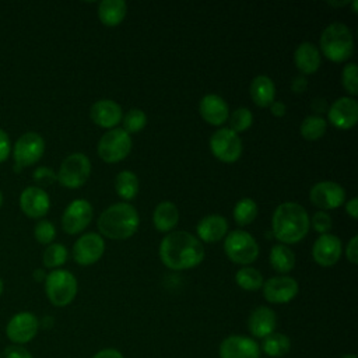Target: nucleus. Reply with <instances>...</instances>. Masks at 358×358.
Masks as SVG:
<instances>
[{
  "label": "nucleus",
  "instance_id": "obj_44",
  "mask_svg": "<svg viewBox=\"0 0 358 358\" xmlns=\"http://www.w3.org/2000/svg\"><path fill=\"white\" fill-rule=\"evenodd\" d=\"M291 88L295 94H301L308 88V80L305 78V76H296L292 83H291Z\"/></svg>",
  "mask_w": 358,
  "mask_h": 358
},
{
  "label": "nucleus",
  "instance_id": "obj_38",
  "mask_svg": "<svg viewBox=\"0 0 358 358\" xmlns=\"http://www.w3.org/2000/svg\"><path fill=\"white\" fill-rule=\"evenodd\" d=\"M35 239L42 245H50L56 236V228L50 221H39L34 229Z\"/></svg>",
  "mask_w": 358,
  "mask_h": 358
},
{
  "label": "nucleus",
  "instance_id": "obj_53",
  "mask_svg": "<svg viewBox=\"0 0 358 358\" xmlns=\"http://www.w3.org/2000/svg\"><path fill=\"white\" fill-rule=\"evenodd\" d=\"M1 203H3V194L0 193V206H1Z\"/></svg>",
  "mask_w": 358,
  "mask_h": 358
},
{
  "label": "nucleus",
  "instance_id": "obj_7",
  "mask_svg": "<svg viewBox=\"0 0 358 358\" xmlns=\"http://www.w3.org/2000/svg\"><path fill=\"white\" fill-rule=\"evenodd\" d=\"M131 137L122 127L109 129L98 141V155L108 164L124 159L131 151Z\"/></svg>",
  "mask_w": 358,
  "mask_h": 358
},
{
  "label": "nucleus",
  "instance_id": "obj_21",
  "mask_svg": "<svg viewBox=\"0 0 358 358\" xmlns=\"http://www.w3.org/2000/svg\"><path fill=\"white\" fill-rule=\"evenodd\" d=\"M199 112L201 117L213 126H221L229 116V108L227 101L217 94L204 95L200 99Z\"/></svg>",
  "mask_w": 358,
  "mask_h": 358
},
{
  "label": "nucleus",
  "instance_id": "obj_36",
  "mask_svg": "<svg viewBox=\"0 0 358 358\" xmlns=\"http://www.w3.org/2000/svg\"><path fill=\"white\" fill-rule=\"evenodd\" d=\"M229 129L235 133L248 130L253 123V115L248 108H238L229 116Z\"/></svg>",
  "mask_w": 358,
  "mask_h": 358
},
{
  "label": "nucleus",
  "instance_id": "obj_4",
  "mask_svg": "<svg viewBox=\"0 0 358 358\" xmlns=\"http://www.w3.org/2000/svg\"><path fill=\"white\" fill-rule=\"evenodd\" d=\"M323 55L336 63L350 59L354 53V38L351 29L343 22L329 24L320 36Z\"/></svg>",
  "mask_w": 358,
  "mask_h": 358
},
{
  "label": "nucleus",
  "instance_id": "obj_30",
  "mask_svg": "<svg viewBox=\"0 0 358 358\" xmlns=\"http://www.w3.org/2000/svg\"><path fill=\"white\" fill-rule=\"evenodd\" d=\"M115 190L123 200H131L138 193V178L131 171H120L115 178Z\"/></svg>",
  "mask_w": 358,
  "mask_h": 358
},
{
  "label": "nucleus",
  "instance_id": "obj_24",
  "mask_svg": "<svg viewBox=\"0 0 358 358\" xmlns=\"http://www.w3.org/2000/svg\"><path fill=\"white\" fill-rule=\"evenodd\" d=\"M320 52L312 42H302L294 53L296 69L302 74H312L320 67Z\"/></svg>",
  "mask_w": 358,
  "mask_h": 358
},
{
  "label": "nucleus",
  "instance_id": "obj_32",
  "mask_svg": "<svg viewBox=\"0 0 358 358\" xmlns=\"http://www.w3.org/2000/svg\"><path fill=\"white\" fill-rule=\"evenodd\" d=\"M235 281L245 291H257L264 282L262 273L250 266H243L239 268L235 274Z\"/></svg>",
  "mask_w": 358,
  "mask_h": 358
},
{
  "label": "nucleus",
  "instance_id": "obj_10",
  "mask_svg": "<svg viewBox=\"0 0 358 358\" xmlns=\"http://www.w3.org/2000/svg\"><path fill=\"white\" fill-rule=\"evenodd\" d=\"M45 151V141L35 131L24 133L14 144V161L17 168H25L36 164Z\"/></svg>",
  "mask_w": 358,
  "mask_h": 358
},
{
  "label": "nucleus",
  "instance_id": "obj_39",
  "mask_svg": "<svg viewBox=\"0 0 358 358\" xmlns=\"http://www.w3.org/2000/svg\"><path fill=\"white\" fill-rule=\"evenodd\" d=\"M309 224L313 227V229L317 234L323 235V234H329V231L331 229L333 220H331V217L327 213L319 210V211H316L313 214L312 218H309Z\"/></svg>",
  "mask_w": 358,
  "mask_h": 358
},
{
  "label": "nucleus",
  "instance_id": "obj_20",
  "mask_svg": "<svg viewBox=\"0 0 358 358\" xmlns=\"http://www.w3.org/2000/svg\"><path fill=\"white\" fill-rule=\"evenodd\" d=\"M92 122L105 129H115L123 119V112L119 103L112 99L96 101L90 110Z\"/></svg>",
  "mask_w": 358,
  "mask_h": 358
},
{
  "label": "nucleus",
  "instance_id": "obj_42",
  "mask_svg": "<svg viewBox=\"0 0 358 358\" xmlns=\"http://www.w3.org/2000/svg\"><path fill=\"white\" fill-rule=\"evenodd\" d=\"M10 150H11L10 138H8L7 133L3 129H0V162L6 161L8 158Z\"/></svg>",
  "mask_w": 358,
  "mask_h": 358
},
{
  "label": "nucleus",
  "instance_id": "obj_2",
  "mask_svg": "<svg viewBox=\"0 0 358 358\" xmlns=\"http://www.w3.org/2000/svg\"><path fill=\"white\" fill-rule=\"evenodd\" d=\"M309 227V215L298 203H281L273 213L271 229L273 235L280 241V243H298L308 235Z\"/></svg>",
  "mask_w": 358,
  "mask_h": 358
},
{
  "label": "nucleus",
  "instance_id": "obj_46",
  "mask_svg": "<svg viewBox=\"0 0 358 358\" xmlns=\"http://www.w3.org/2000/svg\"><path fill=\"white\" fill-rule=\"evenodd\" d=\"M268 108H270V112L274 116H277V117L284 116L285 112H287V106H285V103L282 101H274Z\"/></svg>",
  "mask_w": 358,
  "mask_h": 358
},
{
  "label": "nucleus",
  "instance_id": "obj_28",
  "mask_svg": "<svg viewBox=\"0 0 358 358\" xmlns=\"http://www.w3.org/2000/svg\"><path fill=\"white\" fill-rule=\"evenodd\" d=\"M270 264L281 274L289 273L295 267V255L288 245L277 243L270 250Z\"/></svg>",
  "mask_w": 358,
  "mask_h": 358
},
{
  "label": "nucleus",
  "instance_id": "obj_49",
  "mask_svg": "<svg viewBox=\"0 0 358 358\" xmlns=\"http://www.w3.org/2000/svg\"><path fill=\"white\" fill-rule=\"evenodd\" d=\"M34 278H35L36 281H41V280H45L46 275H45V273H43L42 270H35V271H34Z\"/></svg>",
  "mask_w": 358,
  "mask_h": 358
},
{
  "label": "nucleus",
  "instance_id": "obj_25",
  "mask_svg": "<svg viewBox=\"0 0 358 358\" xmlns=\"http://www.w3.org/2000/svg\"><path fill=\"white\" fill-rule=\"evenodd\" d=\"M249 91L252 101L260 108H267L275 101V85L268 76H256L250 83Z\"/></svg>",
  "mask_w": 358,
  "mask_h": 358
},
{
  "label": "nucleus",
  "instance_id": "obj_45",
  "mask_svg": "<svg viewBox=\"0 0 358 358\" xmlns=\"http://www.w3.org/2000/svg\"><path fill=\"white\" fill-rule=\"evenodd\" d=\"M92 358H124V357L116 348H103V350H99Z\"/></svg>",
  "mask_w": 358,
  "mask_h": 358
},
{
  "label": "nucleus",
  "instance_id": "obj_27",
  "mask_svg": "<svg viewBox=\"0 0 358 358\" xmlns=\"http://www.w3.org/2000/svg\"><path fill=\"white\" fill-rule=\"evenodd\" d=\"M127 4L123 0H103L98 4V18L106 27L119 25L126 17Z\"/></svg>",
  "mask_w": 358,
  "mask_h": 358
},
{
  "label": "nucleus",
  "instance_id": "obj_43",
  "mask_svg": "<svg viewBox=\"0 0 358 358\" xmlns=\"http://www.w3.org/2000/svg\"><path fill=\"white\" fill-rule=\"evenodd\" d=\"M345 256L352 264H357V262H358V238H357V235H354L350 239L347 249H345Z\"/></svg>",
  "mask_w": 358,
  "mask_h": 358
},
{
  "label": "nucleus",
  "instance_id": "obj_51",
  "mask_svg": "<svg viewBox=\"0 0 358 358\" xmlns=\"http://www.w3.org/2000/svg\"><path fill=\"white\" fill-rule=\"evenodd\" d=\"M340 358H358L355 354H344V355H341Z\"/></svg>",
  "mask_w": 358,
  "mask_h": 358
},
{
  "label": "nucleus",
  "instance_id": "obj_23",
  "mask_svg": "<svg viewBox=\"0 0 358 358\" xmlns=\"http://www.w3.org/2000/svg\"><path fill=\"white\" fill-rule=\"evenodd\" d=\"M199 239L207 243L221 241L228 232V221L222 215L211 214L201 218L196 227Z\"/></svg>",
  "mask_w": 358,
  "mask_h": 358
},
{
  "label": "nucleus",
  "instance_id": "obj_11",
  "mask_svg": "<svg viewBox=\"0 0 358 358\" xmlns=\"http://www.w3.org/2000/svg\"><path fill=\"white\" fill-rule=\"evenodd\" d=\"M92 206L85 199L73 200L64 210L62 215V227L63 231L74 235L84 231L92 220Z\"/></svg>",
  "mask_w": 358,
  "mask_h": 358
},
{
  "label": "nucleus",
  "instance_id": "obj_40",
  "mask_svg": "<svg viewBox=\"0 0 358 358\" xmlns=\"http://www.w3.org/2000/svg\"><path fill=\"white\" fill-rule=\"evenodd\" d=\"M34 180L36 183H39L41 186H49V185H52L53 182L57 180V176L52 169H49L46 166H41V168L35 169Z\"/></svg>",
  "mask_w": 358,
  "mask_h": 358
},
{
  "label": "nucleus",
  "instance_id": "obj_16",
  "mask_svg": "<svg viewBox=\"0 0 358 358\" xmlns=\"http://www.w3.org/2000/svg\"><path fill=\"white\" fill-rule=\"evenodd\" d=\"M218 355L220 358H260V347L252 337L232 334L221 341Z\"/></svg>",
  "mask_w": 358,
  "mask_h": 358
},
{
  "label": "nucleus",
  "instance_id": "obj_14",
  "mask_svg": "<svg viewBox=\"0 0 358 358\" xmlns=\"http://www.w3.org/2000/svg\"><path fill=\"white\" fill-rule=\"evenodd\" d=\"M105 252V241L96 232L81 235L73 246L74 262L80 266H90L96 263Z\"/></svg>",
  "mask_w": 358,
  "mask_h": 358
},
{
  "label": "nucleus",
  "instance_id": "obj_12",
  "mask_svg": "<svg viewBox=\"0 0 358 358\" xmlns=\"http://www.w3.org/2000/svg\"><path fill=\"white\" fill-rule=\"evenodd\" d=\"M38 330L39 320L31 312H20L14 315L6 326V334L15 345L29 343L38 334Z\"/></svg>",
  "mask_w": 358,
  "mask_h": 358
},
{
  "label": "nucleus",
  "instance_id": "obj_8",
  "mask_svg": "<svg viewBox=\"0 0 358 358\" xmlns=\"http://www.w3.org/2000/svg\"><path fill=\"white\" fill-rule=\"evenodd\" d=\"M90 173L91 162L88 157L83 152H73L63 159L56 176L62 186L77 189L87 182Z\"/></svg>",
  "mask_w": 358,
  "mask_h": 358
},
{
  "label": "nucleus",
  "instance_id": "obj_47",
  "mask_svg": "<svg viewBox=\"0 0 358 358\" xmlns=\"http://www.w3.org/2000/svg\"><path fill=\"white\" fill-rule=\"evenodd\" d=\"M345 211L350 217H352L354 220L358 218V199L357 197H352L347 201L345 204Z\"/></svg>",
  "mask_w": 358,
  "mask_h": 358
},
{
  "label": "nucleus",
  "instance_id": "obj_48",
  "mask_svg": "<svg viewBox=\"0 0 358 358\" xmlns=\"http://www.w3.org/2000/svg\"><path fill=\"white\" fill-rule=\"evenodd\" d=\"M310 106H312V110H313L315 113H317V116H320L323 112L327 110V102H326L324 98H316V99H313V102H312Z\"/></svg>",
  "mask_w": 358,
  "mask_h": 358
},
{
  "label": "nucleus",
  "instance_id": "obj_35",
  "mask_svg": "<svg viewBox=\"0 0 358 358\" xmlns=\"http://www.w3.org/2000/svg\"><path fill=\"white\" fill-rule=\"evenodd\" d=\"M122 120H123L122 129L124 131H127L129 134L143 130L147 124V116H145L144 110H141L138 108H131L130 110H127Z\"/></svg>",
  "mask_w": 358,
  "mask_h": 358
},
{
  "label": "nucleus",
  "instance_id": "obj_1",
  "mask_svg": "<svg viewBox=\"0 0 358 358\" xmlns=\"http://www.w3.org/2000/svg\"><path fill=\"white\" fill-rule=\"evenodd\" d=\"M159 257L171 270H189L204 259L201 241L187 231H173L159 243Z\"/></svg>",
  "mask_w": 358,
  "mask_h": 358
},
{
  "label": "nucleus",
  "instance_id": "obj_26",
  "mask_svg": "<svg viewBox=\"0 0 358 358\" xmlns=\"http://www.w3.org/2000/svg\"><path fill=\"white\" fill-rule=\"evenodd\" d=\"M179 221V210L172 201H161L152 213V224L159 232L172 231Z\"/></svg>",
  "mask_w": 358,
  "mask_h": 358
},
{
  "label": "nucleus",
  "instance_id": "obj_34",
  "mask_svg": "<svg viewBox=\"0 0 358 358\" xmlns=\"http://www.w3.org/2000/svg\"><path fill=\"white\" fill-rule=\"evenodd\" d=\"M43 264L48 268H56L66 263L67 260V249L62 243H50L43 252Z\"/></svg>",
  "mask_w": 358,
  "mask_h": 358
},
{
  "label": "nucleus",
  "instance_id": "obj_22",
  "mask_svg": "<svg viewBox=\"0 0 358 358\" xmlns=\"http://www.w3.org/2000/svg\"><path fill=\"white\" fill-rule=\"evenodd\" d=\"M277 327V315L268 306L255 308L248 319V329L256 338H264Z\"/></svg>",
  "mask_w": 358,
  "mask_h": 358
},
{
  "label": "nucleus",
  "instance_id": "obj_3",
  "mask_svg": "<svg viewBox=\"0 0 358 358\" xmlns=\"http://www.w3.org/2000/svg\"><path fill=\"white\" fill-rule=\"evenodd\" d=\"M140 225V217L134 206L129 203H116L105 208L96 222L101 235L122 241L133 236Z\"/></svg>",
  "mask_w": 358,
  "mask_h": 358
},
{
  "label": "nucleus",
  "instance_id": "obj_6",
  "mask_svg": "<svg viewBox=\"0 0 358 358\" xmlns=\"http://www.w3.org/2000/svg\"><path fill=\"white\" fill-rule=\"evenodd\" d=\"M224 250L231 262L243 266L253 263L259 256L256 239L243 229H235L225 235Z\"/></svg>",
  "mask_w": 358,
  "mask_h": 358
},
{
  "label": "nucleus",
  "instance_id": "obj_29",
  "mask_svg": "<svg viewBox=\"0 0 358 358\" xmlns=\"http://www.w3.org/2000/svg\"><path fill=\"white\" fill-rule=\"evenodd\" d=\"M262 350L266 355L271 358H281L287 355L291 350V340L287 334L273 331L262 341Z\"/></svg>",
  "mask_w": 358,
  "mask_h": 358
},
{
  "label": "nucleus",
  "instance_id": "obj_19",
  "mask_svg": "<svg viewBox=\"0 0 358 358\" xmlns=\"http://www.w3.org/2000/svg\"><path fill=\"white\" fill-rule=\"evenodd\" d=\"M20 206L25 215L31 218L43 217L50 207L49 194L39 186H29L20 196Z\"/></svg>",
  "mask_w": 358,
  "mask_h": 358
},
{
  "label": "nucleus",
  "instance_id": "obj_9",
  "mask_svg": "<svg viewBox=\"0 0 358 358\" xmlns=\"http://www.w3.org/2000/svg\"><path fill=\"white\" fill-rule=\"evenodd\" d=\"M210 150L217 159L231 164L239 159L243 145L238 133L229 127H221L210 137Z\"/></svg>",
  "mask_w": 358,
  "mask_h": 358
},
{
  "label": "nucleus",
  "instance_id": "obj_5",
  "mask_svg": "<svg viewBox=\"0 0 358 358\" xmlns=\"http://www.w3.org/2000/svg\"><path fill=\"white\" fill-rule=\"evenodd\" d=\"M77 280L67 270H53L45 278L46 296L52 305L63 308L70 305L77 295Z\"/></svg>",
  "mask_w": 358,
  "mask_h": 358
},
{
  "label": "nucleus",
  "instance_id": "obj_31",
  "mask_svg": "<svg viewBox=\"0 0 358 358\" xmlns=\"http://www.w3.org/2000/svg\"><path fill=\"white\" fill-rule=\"evenodd\" d=\"M257 211L259 208L256 201L250 197H243L234 207V220L241 227L249 225L256 220Z\"/></svg>",
  "mask_w": 358,
  "mask_h": 358
},
{
  "label": "nucleus",
  "instance_id": "obj_50",
  "mask_svg": "<svg viewBox=\"0 0 358 358\" xmlns=\"http://www.w3.org/2000/svg\"><path fill=\"white\" fill-rule=\"evenodd\" d=\"M329 4L330 6H334V7H341V6H345V4H348V1L347 0H344V1H329Z\"/></svg>",
  "mask_w": 358,
  "mask_h": 358
},
{
  "label": "nucleus",
  "instance_id": "obj_37",
  "mask_svg": "<svg viewBox=\"0 0 358 358\" xmlns=\"http://www.w3.org/2000/svg\"><path fill=\"white\" fill-rule=\"evenodd\" d=\"M341 83L345 91L351 95L358 94V80H357V64L355 63H347L341 73Z\"/></svg>",
  "mask_w": 358,
  "mask_h": 358
},
{
  "label": "nucleus",
  "instance_id": "obj_18",
  "mask_svg": "<svg viewBox=\"0 0 358 358\" xmlns=\"http://www.w3.org/2000/svg\"><path fill=\"white\" fill-rule=\"evenodd\" d=\"M343 252V245L338 236L333 234H323L320 235L312 248L313 260L322 267H331L334 266Z\"/></svg>",
  "mask_w": 358,
  "mask_h": 358
},
{
  "label": "nucleus",
  "instance_id": "obj_15",
  "mask_svg": "<svg viewBox=\"0 0 358 358\" xmlns=\"http://www.w3.org/2000/svg\"><path fill=\"white\" fill-rule=\"evenodd\" d=\"M263 296L270 303L291 302L299 291L295 278L288 275H275L263 282Z\"/></svg>",
  "mask_w": 358,
  "mask_h": 358
},
{
  "label": "nucleus",
  "instance_id": "obj_52",
  "mask_svg": "<svg viewBox=\"0 0 358 358\" xmlns=\"http://www.w3.org/2000/svg\"><path fill=\"white\" fill-rule=\"evenodd\" d=\"M3 288H4V284H3V281H1V278H0V295H1V292H3Z\"/></svg>",
  "mask_w": 358,
  "mask_h": 358
},
{
  "label": "nucleus",
  "instance_id": "obj_41",
  "mask_svg": "<svg viewBox=\"0 0 358 358\" xmlns=\"http://www.w3.org/2000/svg\"><path fill=\"white\" fill-rule=\"evenodd\" d=\"M4 358H34V357L24 347L14 344L4 350Z\"/></svg>",
  "mask_w": 358,
  "mask_h": 358
},
{
  "label": "nucleus",
  "instance_id": "obj_17",
  "mask_svg": "<svg viewBox=\"0 0 358 358\" xmlns=\"http://www.w3.org/2000/svg\"><path fill=\"white\" fill-rule=\"evenodd\" d=\"M327 117L329 122L337 129H351L358 120V102L351 96H341L330 105Z\"/></svg>",
  "mask_w": 358,
  "mask_h": 358
},
{
  "label": "nucleus",
  "instance_id": "obj_13",
  "mask_svg": "<svg viewBox=\"0 0 358 358\" xmlns=\"http://www.w3.org/2000/svg\"><path fill=\"white\" fill-rule=\"evenodd\" d=\"M309 200L317 208L333 210L344 204L345 201V190L341 185L330 180L317 182L310 187Z\"/></svg>",
  "mask_w": 358,
  "mask_h": 358
},
{
  "label": "nucleus",
  "instance_id": "obj_33",
  "mask_svg": "<svg viewBox=\"0 0 358 358\" xmlns=\"http://www.w3.org/2000/svg\"><path fill=\"white\" fill-rule=\"evenodd\" d=\"M326 127H327V122L322 116L309 115L302 120L299 126V131L303 138L313 141L320 138L324 134Z\"/></svg>",
  "mask_w": 358,
  "mask_h": 358
}]
</instances>
